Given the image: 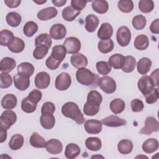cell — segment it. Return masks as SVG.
Listing matches in <instances>:
<instances>
[{
  "label": "cell",
  "mask_w": 159,
  "mask_h": 159,
  "mask_svg": "<svg viewBox=\"0 0 159 159\" xmlns=\"http://www.w3.org/2000/svg\"><path fill=\"white\" fill-rule=\"evenodd\" d=\"M139 8L143 13H148L154 8V2L152 0H141L139 2Z\"/></svg>",
  "instance_id": "obj_48"
},
{
  "label": "cell",
  "mask_w": 159,
  "mask_h": 159,
  "mask_svg": "<svg viewBox=\"0 0 159 159\" xmlns=\"http://www.w3.org/2000/svg\"><path fill=\"white\" fill-rule=\"evenodd\" d=\"M17 120L16 113L10 109L4 111L0 116V127L8 130Z\"/></svg>",
  "instance_id": "obj_4"
},
{
  "label": "cell",
  "mask_w": 159,
  "mask_h": 159,
  "mask_svg": "<svg viewBox=\"0 0 159 159\" xmlns=\"http://www.w3.org/2000/svg\"><path fill=\"white\" fill-rule=\"evenodd\" d=\"M101 122L106 126L110 127H116L122 125H125L127 124V121L124 119L119 117L117 116L112 115L105 117L102 119Z\"/></svg>",
  "instance_id": "obj_13"
},
{
  "label": "cell",
  "mask_w": 159,
  "mask_h": 159,
  "mask_svg": "<svg viewBox=\"0 0 159 159\" xmlns=\"http://www.w3.org/2000/svg\"><path fill=\"white\" fill-rule=\"evenodd\" d=\"M80 148L77 144L71 143L66 145L65 150V155L68 159H73L80 155Z\"/></svg>",
  "instance_id": "obj_25"
},
{
  "label": "cell",
  "mask_w": 159,
  "mask_h": 159,
  "mask_svg": "<svg viewBox=\"0 0 159 159\" xmlns=\"http://www.w3.org/2000/svg\"><path fill=\"white\" fill-rule=\"evenodd\" d=\"M113 34L112 25L109 23H102L98 31V37L101 40L110 39Z\"/></svg>",
  "instance_id": "obj_17"
},
{
  "label": "cell",
  "mask_w": 159,
  "mask_h": 159,
  "mask_svg": "<svg viewBox=\"0 0 159 159\" xmlns=\"http://www.w3.org/2000/svg\"><path fill=\"white\" fill-rule=\"evenodd\" d=\"M88 2V1L82 0H72L71 1V7L75 9L81 11V10L85 7Z\"/></svg>",
  "instance_id": "obj_58"
},
{
  "label": "cell",
  "mask_w": 159,
  "mask_h": 159,
  "mask_svg": "<svg viewBox=\"0 0 159 159\" xmlns=\"http://www.w3.org/2000/svg\"><path fill=\"white\" fill-rule=\"evenodd\" d=\"M137 86L139 89L144 96L152 92L155 88V85L152 80L147 75H144L139 79L137 83Z\"/></svg>",
  "instance_id": "obj_6"
},
{
  "label": "cell",
  "mask_w": 159,
  "mask_h": 159,
  "mask_svg": "<svg viewBox=\"0 0 159 159\" xmlns=\"http://www.w3.org/2000/svg\"><path fill=\"white\" fill-rule=\"evenodd\" d=\"M76 78L78 83L84 86H96L98 84L99 76L85 67L78 68L76 73Z\"/></svg>",
  "instance_id": "obj_2"
},
{
  "label": "cell",
  "mask_w": 159,
  "mask_h": 159,
  "mask_svg": "<svg viewBox=\"0 0 159 159\" xmlns=\"http://www.w3.org/2000/svg\"><path fill=\"white\" fill-rule=\"evenodd\" d=\"M22 17L20 15L16 12H10L6 17V20L7 24L12 27L19 26L21 22Z\"/></svg>",
  "instance_id": "obj_33"
},
{
  "label": "cell",
  "mask_w": 159,
  "mask_h": 159,
  "mask_svg": "<svg viewBox=\"0 0 159 159\" xmlns=\"http://www.w3.org/2000/svg\"><path fill=\"white\" fill-rule=\"evenodd\" d=\"M66 51L63 45H55L52 48L50 56H52L55 60L61 63L66 57Z\"/></svg>",
  "instance_id": "obj_31"
},
{
  "label": "cell",
  "mask_w": 159,
  "mask_h": 159,
  "mask_svg": "<svg viewBox=\"0 0 159 159\" xmlns=\"http://www.w3.org/2000/svg\"><path fill=\"white\" fill-rule=\"evenodd\" d=\"M134 44L136 49L139 50H144L148 47L149 39L147 35L140 34L135 37Z\"/></svg>",
  "instance_id": "obj_30"
},
{
  "label": "cell",
  "mask_w": 159,
  "mask_h": 159,
  "mask_svg": "<svg viewBox=\"0 0 159 159\" xmlns=\"http://www.w3.org/2000/svg\"><path fill=\"white\" fill-rule=\"evenodd\" d=\"M145 100L148 104H153L157 101L158 99V92L157 88H154V89L145 96Z\"/></svg>",
  "instance_id": "obj_55"
},
{
  "label": "cell",
  "mask_w": 159,
  "mask_h": 159,
  "mask_svg": "<svg viewBox=\"0 0 159 159\" xmlns=\"http://www.w3.org/2000/svg\"><path fill=\"white\" fill-rule=\"evenodd\" d=\"M58 11L54 7L44 8L37 13V18L40 20H48L57 16Z\"/></svg>",
  "instance_id": "obj_16"
},
{
  "label": "cell",
  "mask_w": 159,
  "mask_h": 159,
  "mask_svg": "<svg viewBox=\"0 0 159 159\" xmlns=\"http://www.w3.org/2000/svg\"><path fill=\"white\" fill-rule=\"evenodd\" d=\"M13 80L15 87L19 91L26 90L30 85L29 78L19 73L14 76Z\"/></svg>",
  "instance_id": "obj_15"
},
{
  "label": "cell",
  "mask_w": 159,
  "mask_h": 159,
  "mask_svg": "<svg viewBox=\"0 0 159 159\" xmlns=\"http://www.w3.org/2000/svg\"><path fill=\"white\" fill-rule=\"evenodd\" d=\"M21 2L20 0H12V1H9V0H5L4 3L6 5L10 7V8H16L17 7Z\"/></svg>",
  "instance_id": "obj_60"
},
{
  "label": "cell",
  "mask_w": 159,
  "mask_h": 159,
  "mask_svg": "<svg viewBox=\"0 0 159 159\" xmlns=\"http://www.w3.org/2000/svg\"><path fill=\"white\" fill-rule=\"evenodd\" d=\"M71 83L70 75L66 72L60 73L55 80V88L59 91H65L68 89Z\"/></svg>",
  "instance_id": "obj_8"
},
{
  "label": "cell",
  "mask_w": 159,
  "mask_h": 159,
  "mask_svg": "<svg viewBox=\"0 0 159 159\" xmlns=\"http://www.w3.org/2000/svg\"><path fill=\"white\" fill-rule=\"evenodd\" d=\"M136 60L134 57L130 55L126 56L125 57V62L122 70L125 73H130L134 70Z\"/></svg>",
  "instance_id": "obj_43"
},
{
  "label": "cell",
  "mask_w": 159,
  "mask_h": 159,
  "mask_svg": "<svg viewBox=\"0 0 159 159\" xmlns=\"http://www.w3.org/2000/svg\"><path fill=\"white\" fill-rule=\"evenodd\" d=\"M158 75H159V69H156L155 71H153L150 77L152 80L155 86H158Z\"/></svg>",
  "instance_id": "obj_61"
},
{
  "label": "cell",
  "mask_w": 159,
  "mask_h": 159,
  "mask_svg": "<svg viewBox=\"0 0 159 159\" xmlns=\"http://www.w3.org/2000/svg\"><path fill=\"white\" fill-rule=\"evenodd\" d=\"M84 128L89 134H98L102 130V122L95 119H89L84 122Z\"/></svg>",
  "instance_id": "obj_10"
},
{
  "label": "cell",
  "mask_w": 159,
  "mask_h": 159,
  "mask_svg": "<svg viewBox=\"0 0 159 159\" xmlns=\"http://www.w3.org/2000/svg\"><path fill=\"white\" fill-rule=\"evenodd\" d=\"M118 8L124 13H129L134 9V3L131 0H120L118 2Z\"/></svg>",
  "instance_id": "obj_47"
},
{
  "label": "cell",
  "mask_w": 159,
  "mask_h": 159,
  "mask_svg": "<svg viewBox=\"0 0 159 159\" xmlns=\"http://www.w3.org/2000/svg\"><path fill=\"white\" fill-rule=\"evenodd\" d=\"M14 38L13 33L7 29L2 30L0 32V44L2 46L9 47Z\"/></svg>",
  "instance_id": "obj_27"
},
{
  "label": "cell",
  "mask_w": 159,
  "mask_h": 159,
  "mask_svg": "<svg viewBox=\"0 0 159 159\" xmlns=\"http://www.w3.org/2000/svg\"><path fill=\"white\" fill-rule=\"evenodd\" d=\"M124 101L119 98L113 99L110 103V109L115 114L122 112L125 109Z\"/></svg>",
  "instance_id": "obj_40"
},
{
  "label": "cell",
  "mask_w": 159,
  "mask_h": 159,
  "mask_svg": "<svg viewBox=\"0 0 159 159\" xmlns=\"http://www.w3.org/2000/svg\"><path fill=\"white\" fill-rule=\"evenodd\" d=\"M17 102L16 96L13 94H6L1 100V106L5 109H14Z\"/></svg>",
  "instance_id": "obj_20"
},
{
  "label": "cell",
  "mask_w": 159,
  "mask_h": 159,
  "mask_svg": "<svg viewBox=\"0 0 159 159\" xmlns=\"http://www.w3.org/2000/svg\"><path fill=\"white\" fill-rule=\"evenodd\" d=\"M85 29L89 32H93L98 27L99 20L94 14L88 15L85 19Z\"/></svg>",
  "instance_id": "obj_21"
},
{
  "label": "cell",
  "mask_w": 159,
  "mask_h": 159,
  "mask_svg": "<svg viewBox=\"0 0 159 159\" xmlns=\"http://www.w3.org/2000/svg\"><path fill=\"white\" fill-rule=\"evenodd\" d=\"M96 70L98 72L102 75L106 76L111 71V66L107 61H99L96 63Z\"/></svg>",
  "instance_id": "obj_50"
},
{
  "label": "cell",
  "mask_w": 159,
  "mask_h": 159,
  "mask_svg": "<svg viewBox=\"0 0 159 159\" xmlns=\"http://www.w3.org/2000/svg\"><path fill=\"white\" fill-rule=\"evenodd\" d=\"M55 111V106L54 104L52 102H45L41 108L42 114H53Z\"/></svg>",
  "instance_id": "obj_54"
},
{
  "label": "cell",
  "mask_w": 159,
  "mask_h": 159,
  "mask_svg": "<svg viewBox=\"0 0 159 159\" xmlns=\"http://www.w3.org/2000/svg\"><path fill=\"white\" fill-rule=\"evenodd\" d=\"M125 62V57L120 53H115L111 55L108 60L109 65L114 69L122 68Z\"/></svg>",
  "instance_id": "obj_19"
},
{
  "label": "cell",
  "mask_w": 159,
  "mask_h": 159,
  "mask_svg": "<svg viewBox=\"0 0 159 159\" xmlns=\"http://www.w3.org/2000/svg\"><path fill=\"white\" fill-rule=\"evenodd\" d=\"M98 85L106 94H112L116 90V83L110 76H104L99 78L98 81Z\"/></svg>",
  "instance_id": "obj_3"
},
{
  "label": "cell",
  "mask_w": 159,
  "mask_h": 159,
  "mask_svg": "<svg viewBox=\"0 0 159 159\" xmlns=\"http://www.w3.org/2000/svg\"><path fill=\"white\" fill-rule=\"evenodd\" d=\"M35 86L39 89L47 88L50 83V75L45 71H41L38 73L35 78Z\"/></svg>",
  "instance_id": "obj_12"
},
{
  "label": "cell",
  "mask_w": 159,
  "mask_h": 159,
  "mask_svg": "<svg viewBox=\"0 0 159 159\" xmlns=\"http://www.w3.org/2000/svg\"><path fill=\"white\" fill-rule=\"evenodd\" d=\"M16 66V60L11 57L3 58L0 63V70L2 72L9 73Z\"/></svg>",
  "instance_id": "obj_22"
},
{
  "label": "cell",
  "mask_w": 159,
  "mask_h": 159,
  "mask_svg": "<svg viewBox=\"0 0 159 159\" xmlns=\"http://www.w3.org/2000/svg\"><path fill=\"white\" fill-rule=\"evenodd\" d=\"M7 47L11 52L15 53H19L22 52L24 50L25 47V43H24V42L21 39L17 37H15L13 42Z\"/></svg>",
  "instance_id": "obj_38"
},
{
  "label": "cell",
  "mask_w": 159,
  "mask_h": 159,
  "mask_svg": "<svg viewBox=\"0 0 159 159\" xmlns=\"http://www.w3.org/2000/svg\"><path fill=\"white\" fill-rule=\"evenodd\" d=\"M70 62L71 65L76 68L86 67L88 65V59L82 53H76L70 57Z\"/></svg>",
  "instance_id": "obj_18"
},
{
  "label": "cell",
  "mask_w": 159,
  "mask_h": 159,
  "mask_svg": "<svg viewBox=\"0 0 159 159\" xmlns=\"http://www.w3.org/2000/svg\"><path fill=\"white\" fill-rule=\"evenodd\" d=\"M131 39V32L126 26L120 27L116 33V40L121 47L127 46Z\"/></svg>",
  "instance_id": "obj_5"
},
{
  "label": "cell",
  "mask_w": 159,
  "mask_h": 159,
  "mask_svg": "<svg viewBox=\"0 0 159 159\" xmlns=\"http://www.w3.org/2000/svg\"><path fill=\"white\" fill-rule=\"evenodd\" d=\"M24 139L22 135L16 134L12 136L9 142V147L12 150H17L20 149L24 144Z\"/></svg>",
  "instance_id": "obj_32"
},
{
  "label": "cell",
  "mask_w": 159,
  "mask_h": 159,
  "mask_svg": "<svg viewBox=\"0 0 159 159\" xmlns=\"http://www.w3.org/2000/svg\"><path fill=\"white\" fill-rule=\"evenodd\" d=\"M45 148L50 154L57 155L62 152L63 145L60 140L55 139H52L46 142Z\"/></svg>",
  "instance_id": "obj_14"
},
{
  "label": "cell",
  "mask_w": 159,
  "mask_h": 159,
  "mask_svg": "<svg viewBox=\"0 0 159 159\" xmlns=\"http://www.w3.org/2000/svg\"><path fill=\"white\" fill-rule=\"evenodd\" d=\"M37 104L30 101L27 97L22 99L21 102V109L26 113H32L35 111Z\"/></svg>",
  "instance_id": "obj_46"
},
{
  "label": "cell",
  "mask_w": 159,
  "mask_h": 159,
  "mask_svg": "<svg viewBox=\"0 0 159 159\" xmlns=\"http://www.w3.org/2000/svg\"><path fill=\"white\" fill-rule=\"evenodd\" d=\"M34 2L35 3H37L38 4H43V3H45L47 2V1H34Z\"/></svg>",
  "instance_id": "obj_64"
},
{
  "label": "cell",
  "mask_w": 159,
  "mask_h": 159,
  "mask_svg": "<svg viewBox=\"0 0 159 159\" xmlns=\"http://www.w3.org/2000/svg\"><path fill=\"white\" fill-rule=\"evenodd\" d=\"M12 79L8 73L2 72L0 74V88H7L11 86Z\"/></svg>",
  "instance_id": "obj_51"
},
{
  "label": "cell",
  "mask_w": 159,
  "mask_h": 159,
  "mask_svg": "<svg viewBox=\"0 0 159 159\" xmlns=\"http://www.w3.org/2000/svg\"><path fill=\"white\" fill-rule=\"evenodd\" d=\"M52 43V40L50 35L47 33L41 34L38 35L35 39V45H43L50 48Z\"/></svg>",
  "instance_id": "obj_34"
},
{
  "label": "cell",
  "mask_w": 159,
  "mask_h": 159,
  "mask_svg": "<svg viewBox=\"0 0 159 159\" xmlns=\"http://www.w3.org/2000/svg\"><path fill=\"white\" fill-rule=\"evenodd\" d=\"M144 105L143 102L139 99H134L131 101V108L133 112H138L143 109Z\"/></svg>",
  "instance_id": "obj_56"
},
{
  "label": "cell",
  "mask_w": 159,
  "mask_h": 159,
  "mask_svg": "<svg viewBox=\"0 0 159 159\" xmlns=\"http://www.w3.org/2000/svg\"><path fill=\"white\" fill-rule=\"evenodd\" d=\"M102 101V97L101 94L96 90H91L88 94L87 101L88 102L100 106Z\"/></svg>",
  "instance_id": "obj_44"
},
{
  "label": "cell",
  "mask_w": 159,
  "mask_h": 159,
  "mask_svg": "<svg viewBox=\"0 0 159 159\" xmlns=\"http://www.w3.org/2000/svg\"><path fill=\"white\" fill-rule=\"evenodd\" d=\"M60 63H61L60 61L55 60L52 56L48 57L45 62L47 67L52 70H55L57 69L59 67Z\"/></svg>",
  "instance_id": "obj_57"
},
{
  "label": "cell",
  "mask_w": 159,
  "mask_h": 159,
  "mask_svg": "<svg viewBox=\"0 0 159 159\" xmlns=\"http://www.w3.org/2000/svg\"><path fill=\"white\" fill-rule=\"evenodd\" d=\"M40 122L43 128L47 130H50L54 127L55 119L53 114H42L40 118Z\"/></svg>",
  "instance_id": "obj_24"
},
{
  "label": "cell",
  "mask_w": 159,
  "mask_h": 159,
  "mask_svg": "<svg viewBox=\"0 0 159 159\" xmlns=\"http://www.w3.org/2000/svg\"><path fill=\"white\" fill-rule=\"evenodd\" d=\"M48 52V48L43 45L36 47L33 52V57L37 60H41L44 58Z\"/></svg>",
  "instance_id": "obj_52"
},
{
  "label": "cell",
  "mask_w": 159,
  "mask_h": 159,
  "mask_svg": "<svg viewBox=\"0 0 159 159\" xmlns=\"http://www.w3.org/2000/svg\"><path fill=\"white\" fill-rule=\"evenodd\" d=\"M80 13L81 11L75 9L71 6H67L63 9L61 15L65 20L71 22L74 20Z\"/></svg>",
  "instance_id": "obj_26"
},
{
  "label": "cell",
  "mask_w": 159,
  "mask_h": 159,
  "mask_svg": "<svg viewBox=\"0 0 159 159\" xmlns=\"http://www.w3.org/2000/svg\"><path fill=\"white\" fill-rule=\"evenodd\" d=\"M38 25L34 21L27 22L23 27V32L27 37H32L37 31Z\"/></svg>",
  "instance_id": "obj_42"
},
{
  "label": "cell",
  "mask_w": 159,
  "mask_h": 159,
  "mask_svg": "<svg viewBox=\"0 0 159 159\" xmlns=\"http://www.w3.org/2000/svg\"><path fill=\"white\" fill-rule=\"evenodd\" d=\"M86 148L91 151H98L102 146L101 140L98 137H88L85 141Z\"/></svg>",
  "instance_id": "obj_35"
},
{
  "label": "cell",
  "mask_w": 159,
  "mask_h": 159,
  "mask_svg": "<svg viewBox=\"0 0 159 159\" xmlns=\"http://www.w3.org/2000/svg\"><path fill=\"white\" fill-rule=\"evenodd\" d=\"M66 53L68 54H76L81 49V42L78 39L75 37H70L63 42Z\"/></svg>",
  "instance_id": "obj_9"
},
{
  "label": "cell",
  "mask_w": 159,
  "mask_h": 159,
  "mask_svg": "<svg viewBox=\"0 0 159 159\" xmlns=\"http://www.w3.org/2000/svg\"><path fill=\"white\" fill-rule=\"evenodd\" d=\"M93 9L98 14H104L109 9V4L104 0H96L92 2Z\"/></svg>",
  "instance_id": "obj_37"
},
{
  "label": "cell",
  "mask_w": 159,
  "mask_h": 159,
  "mask_svg": "<svg viewBox=\"0 0 159 159\" xmlns=\"http://www.w3.org/2000/svg\"><path fill=\"white\" fill-rule=\"evenodd\" d=\"M0 134H1V139L0 142H4L7 139V130L0 127Z\"/></svg>",
  "instance_id": "obj_62"
},
{
  "label": "cell",
  "mask_w": 159,
  "mask_h": 159,
  "mask_svg": "<svg viewBox=\"0 0 159 159\" xmlns=\"http://www.w3.org/2000/svg\"><path fill=\"white\" fill-rule=\"evenodd\" d=\"M152 61L148 58L143 57L137 63V71L141 75H146L150 71Z\"/></svg>",
  "instance_id": "obj_28"
},
{
  "label": "cell",
  "mask_w": 159,
  "mask_h": 159,
  "mask_svg": "<svg viewBox=\"0 0 159 159\" xmlns=\"http://www.w3.org/2000/svg\"><path fill=\"white\" fill-rule=\"evenodd\" d=\"M98 48L100 52L102 53H107L113 50L114 42L111 39L101 40L98 43Z\"/></svg>",
  "instance_id": "obj_41"
},
{
  "label": "cell",
  "mask_w": 159,
  "mask_h": 159,
  "mask_svg": "<svg viewBox=\"0 0 159 159\" xmlns=\"http://www.w3.org/2000/svg\"><path fill=\"white\" fill-rule=\"evenodd\" d=\"M66 34V29L62 24H55L50 29V35L55 40H61L65 38Z\"/></svg>",
  "instance_id": "obj_11"
},
{
  "label": "cell",
  "mask_w": 159,
  "mask_h": 159,
  "mask_svg": "<svg viewBox=\"0 0 159 159\" xmlns=\"http://www.w3.org/2000/svg\"><path fill=\"white\" fill-rule=\"evenodd\" d=\"M29 142L30 145L35 148L45 147L46 142L43 137L40 135L37 132H34L30 136Z\"/></svg>",
  "instance_id": "obj_39"
},
{
  "label": "cell",
  "mask_w": 159,
  "mask_h": 159,
  "mask_svg": "<svg viewBox=\"0 0 159 159\" xmlns=\"http://www.w3.org/2000/svg\"><path fill=\"white\" fill-rule=\"evenodd\" d=\"M158 148V142L156 139L150 138L142 144V149L146 153H152Z\"/></svg>",
  "instance_id": "obj_23"
},
{
  "label": "cell",
  "mask_w": 159,
  "mask_h": 159,
  "mask_svg": "<svg viewBox=\"0 0 159 159\" xmlns=\"http://www.w3.org/2000/svg\"><path fill=\"white\" fill-rule=\"evenodd\" d=\"M42 94L40 90L34 89L28 95L27 98L32 102L37 104L42 99Z\"/></svg>",
  "instance_id": "obj_53"
},
{
  "label": "cell",
  "mask_w": 159,
  "mask_h": 159,
  "mask_svg": "<svg viewBox=\"0 0 159 159\" xmlns=\"http://www.w3.org/2000/svg\"><path fill=\"white\" fill-rule=\"evenodd\" d=\"M132 25L136 30H142L146 25V18L143 15H137L132 19Z\"/></svg>",
  "instance_id": "obj_45"
},
{
  "label": "cell",
  "mask_w": 159,
  "mask_h": 159,
  "mask_svg": "<svg viewBox=\"0 0 159 159\" xmlns=\"http://www.w3.org/2000/svg\"><path fill=\"white\" fill-rule=\"evenodd\" d=\"M52 2L57 7H61L65 5V4L66 2V0H52Z\"/></svg>",
  "instance_id": "obj_63"
},
{
  "label": "cell",
  "mask_w": 159,
  "mask_h": 159,
  "mask_svg": "<svg viewBox=\"0 0 159 159\" xmlns=\"http://www.w3.org/2000/svg\"><path fill=\"white\" fill-rule=\"evenodd\" d=\"M61 112L64 116L71 119L78 124H82L84 121L83 114L78 106L73 102H67L63 104L61 107Z\"/></svg>",
  "instance_id": "obj_1"
},
{
  "label": "cell",
  "mask_w": 159,
  "mask_h": 159,
  "mask_svg": "<svg viewBox=\"0 0 159 159\" xmlns=\"http://www.w3.org/2000/svg\"><path fill=\"white\" fill-rule=\"evenodd\" d=\"M119 152L124 155L130 153L133 149V143L131 140L128 139L121 140L117 145Z\"/></svg>",
  "instance_id": "obj_36"
},
{
  "label": "cell",
  "mask_w": 159,
  "mask_h": 159,
  "mask_svg": "<svg viewBox=\"0 0 159 159\" xmlns=\"http://www.w3.org/2000/svg\"><path fill=\"white\" fill-rule=\"evenodd\" d=\"M99 110V106L93 104L86 102L83 107V112L88 116H93L96 115Z\"/></svg>",
  "instance_id": "obj_49"
},
{
  "label": "cell",
  "mask_w": 159,
  "mask_h": 159,
  "mask_svg": "<svg viewBox=\"0 0 159 159\" xmlns=\"http://www.w3.org/2000/svg\"><path fill=\"white\" fill-rule=\"evenodd\" d=\"M150 29L153 34H158L159 33V19H157L152 22Z\"/></svg>",
  "instance_id": "obj_59"
},
{
  "label": "cell",
  "mask_w": 159,
  "mask_h": 159,
  "mask_svg": "<svg viewBox=\"0 0 159 159\" xmlns=\"http://www.w3.org/2000/svg\"><path fill=\"white\" fill-rule=\"evenodd\" d=\"M18 73L27 77L31 76L34 71V66L29 62H22L17 66Z\"/></svg>",
  "instance_id": "obj_29"
},
{
  "label": "cell",
  "mask_w": 159,
  "mask_h": 159,
  "mask_svg": "<svg viewBox=\"0 0 159 159\" xmlns=\"http://www.w3.org/2000/svg\"><path fill=\"white\" fill-rule=\"evenodd\" d=\"M159 130L158 121L152 116H148L145 121V126L140 130V134L145 135H150L154 132H158Z\"/></svg>",
  "instance_id": "obj_7"
}]
</instances>
